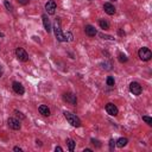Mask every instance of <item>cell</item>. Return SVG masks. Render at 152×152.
I'll list each match as a JSON object with an SVG mask.
<instances>
[{
	"instance_id": "obj_29",
	"label": "cell",
	"mask_w": 152,
	"mask_h": 152,
	"mask_svg": "<svg viewBox=\"0 0 152 152\" xmlns=\"http://www.w3.org/2000/svg\"><path fill=\"white\" fill-rule=\"evenodd\" d=\"M13 150H14V151H17V152H18V151H19V152H21V151H23V150H21V148H20L19 146H15V147H14Z\"/></svg>"
},
{
	"instance_id": "obj_16",
	"label": "cell",
	"mask_w": 152,
	"mask_h": 152,
	"mask_svg": "<svg viewBox=\"0 0 152 152\" xmlns=\"http://www.w3.org/2000/svg\"><path fill=\"white\" fill-rule=\"evenodd\" d=\"M66 145H68V148H69V151L70 152H72L74 150H75V146H76V142L72 140V139H66Z\"/></svg>"
},
{
	"instance_id": "obj_18",
	"label": "cell",
	"mask_w": 152,
	"mask_h": 152,
	"mask_svg": "<svg viewBox=\"0 0 152 152\" xmlns=\"http://www.w3.org/2000/svg\"><path fill=\"white\" fill-rule=\"evenodd\" d=\"M114 84H115L114 77H112V76H108V77H107V86H109V87H113Z\"/></svg>"
},
{
	"instance_id": "obj_26",
	"label": "cell",
	"mask_w": 152,
	"mask_h": 152,
	"mask_svg": "<svg viewBox=\"0 0 152 152\" xmlns=\"http://www.w3.org/2000/svg\"><path fill=\"white\" fill-rule=\"evenodd\" d=\"M14 113H15V115H17V116H19L20 119H25V116H24V115H23V114H21L20 112H18V110H15Z\"/></svg>"
},
{
	"instance_id": "obj_2",
	"label": "cell",
	"mask_w": 152,
	"mask_h": 152,
	"mask_svg": "<svg viewBox=\"0 0 152 152\" xmlns=\"http://www.w3.org/2000/svg\"><path fill=\"white\" fill-rule=\"evenodd\" d=\"M63 114H64L66 121H68L71 126H74V127H80V126L82 125L80 118H78L76 114H74V113H71V112H68V110H65Z\"/></svg>"
},
{
	"instance_id": "obj_25",
	"label": "cell",
	"mask_w": 152,
	"mask_h": 152,
	"mask_svg": "<svg viewBox=\"0 0 152 152\" xmlns=\"http://www.w3.org/2000/svg\"><path fill=\"white\" fill-rule=\"evenodd\" d=\"M90 141H91V142H93L94 145H96L97 147H100V146H101V144H100V141H99V140H96V139H91Z\"/></svg>"
},
{
	"instance_id": "obj_19",
	"label": "cell",
	"mask_w": 152,
	"mask_h": 152,
	"mask_svg": "<svg viewBox=\"0 0 152 152\" xmlns=\"http://www.w3.org/2000/svg\"><path fill=\"white\" fill-rule=\"evenodd\" d=\"M118 58H119V61H120L121 63H126V62H127V57H126V55H124V53H119V55H118Z\"/></svg>"
},
{
	"instance_id": "obj_27",
	"label": "cell",
	"mask_w": 152,
	"mask_h": 152,
	"mask_svg": "<svg viewBox=\"0 0 152 152\" xmlns=\"http://www.w3.org/2000/svg\"><path fill=\"white\" fill-rule=\"evenodd\" d=\"M18 2H19L20 5H26V4L28 2V0H18Z\"/></svg>"
},
{
	"instance_id": "obj_7",
	"label": "cell",
	"mask_w": 152,
	"mask_h": 152,
	"mask_svg": "<svg viewBox=\"0 0 152 152\" xmlns=\"http://www.w3.org/2000/svg\"><path fill=\"white\" fill-rule=\"evenodd\" d=\"M56 8H57V5L55 2V0H48V2L45 4V10L48 12V14H55L56 13Z\"/></svg>"
},
{
	"instance_id": "obj_11",
	"label": "cell",
	"mask_w": 152,
	"mask_h": 152,
	"mask_svg": "<svg viewBox=\"0 0 152 152\" xmlns=\"http://www.w3.org/2000/svg\"><path fill=\"white\" fill-rule=\"evenodd\" d=\"M84 32L89 37H95L97 34V31H96V28L93 25H86L84 26Z\"/></svg>"
},
{
	"instance_id": "obj_34",
	"label": "cell",
	"mask_w": 152,
	"mask_h": 152,
	"mask_svg": "<svg viewBox=\"0 0 152 152\" xmlns=\"http://www.w3.org/2000/svg\"><path fill=\"white\" fill-rule=\"evenodd\" d=\"M110 1H116V0H110Z\"/></svg>"
},
{
	"instance_id": "obj_4",
	"label": "cell",
	"mask_w": 152,
	"mask_h": 152,
	"mask_svg": "<svg viewBox=\"0 0 152 152\" xmlns=\"http://www.w3.org/2000/svg\"><path fill=\"white\" fill-rule=\"evenodd\" d=\"M15 56L20 62H27L28 61V53L23 48H17L15 49Z\"/></svg>"
},
{
	"instance_id": "obj_8",
	"label": "cell",
	"mask_w": 152,
	"mask_h": 152,
	"mask_svg": "<svg viewBox=\"0 0 152 152\" xmlns=\"http://www.w3.org/2000/svg\"><path fill=\"white\" fill-rule=\"evenodd\" d=\"M7 124H8L10 128H12V129H14V131L20 129V127H21L20 121H19L18 119H15V118H10V119L7 120Z\"/></svg>"
},
{
	"instance_id": "obj_9",
	"label": "cell",
	"mask_w": 152,
	"mask_h": 152,
	"mask_svg": "<svg viewBox=\"0 0 152 152\" xmlns=\"http://www.w3.org/2000/svg\"><path fill=\"white\" fill-rule=\"evenodd\" d=\"M106 112L109 114V115H112V116H115V115H118V113H119V109H118V107L114 104V103H107L106 104Z\"/></svg>"
},
{
	"instance_id": "obj_28",
	"label": "cell",
	"mask_w": 152,
	"mask_h": 152,
	"mask_svg": "<svg viewBox=\"0 0 152 152\" xmlns=\"http://www.w3.org/2000/svg\"><path fill=\"white\" fill-rule=\"evenodd\" d=\"M55 151H56V152H62L63 148H62L61 146H56V147H55Z\"/></svg>"
},
{
	"instance_id": "obj_14",
	"label": "cell",
	"mask_w": 152,
	"mask_h": 152,
	"mask_svg": "<svg viewBox=\"0 0 152 152\" xmlns=\"http://www.w3.org/2000/svg\"><path fill=\"white\" fill-rule=\"evenodd\" d=\"M38 110H39V113H40L42 115H44V116H49V115L51 114L50 108H49L48 106H45V104H40V106L38 107Z\"/></svg>"
},
{
	"instance_id": "obj_21",
	"label": "cell",
	"mask_w": 152,
	"mask_h": 152,
	"mask_svg": "<svg viewBox=\"0 0 152 152\" xmlns=\"http://www.w3.org/2000/svg\"><path fill=\"white\" fill-rule=\"evenodd\" d=\"M4 5H5V7H6L10 12H13V7H12V5L8 2V0H5V1H4Z\"/></svg>"
},
{
	"instance_id": "obj_15",
	"label": "cell",
	"mask_w": 152,
	"mask_h": 152,
	"mask_svg": "<svg viewBox=\"0 0 152 152\" xmlns=\"http://www.w3.org/2000/svg\"><path fill=\"white\" fill-rule=\"evenodd\" d=\"M127 142H128L127 138H119L118 141H115V145H116L118 147H125V146L127 145Z\"/></svg>"
},
{
	"instance_id": "obj_13",
	"label": "cell",
	"mask_w": 152,
	"mask_h": 152,
	"mask_svg": "<svg viewBox=\"0 0 152 152\" xmlns=\"http://www.w3.org/2000/svg\"><path fill=\"white\" fill-rule=\"evenodd\" d=\"M42 19H43V25H44V28L46 32H51V23H50V19L48 18L46 14H43L42 15Z\"/></svg>"
},
{
	"instance_id": "obj_1",
	"label": "cell",
	"mask_w": 152,
	"mask_h": 152,
	"mask_svg": "<svg viewBox=\"0 0 152 152\" xmlns=\"http://www.w3.org/2000/svg\"><path fill=\"white\" fill-rule=\"evenodd\" d=\"M52 28H53L55 36H56V38H57L58 42H72V40H74V36H72L71 32H62L58 18L56 19V21H55Z\"/></svg>"
},
{
	"instance_id": "obj_6",
	"label": "cell",
	"mask_w": 152,
	"mask_h": 152,
	"mask_svg": "<svg viewBox=\"0 0 152 152\" xmlns=\"http://www.w3.org/2000/svg\"><path fill=\"white\" fill-rule=\"evenodd\" d=\"M129 91H131L133 95L138 96V95L141 94L142 88H141V86H140L138 82H131V84H129Z\"/></svg>"
},
{
	"instance_id": "obj_32",
	"label": "cell",
	"mask_w": 152,
	"mask_h": 152,
	"mask_svg": "<svg viewBox=\"0 0 152 152\" xmlns=\"http://www.w3.org/2000/svg\"><path fill=\"white\" fill-rule=\"evenodd\" d=\"M2 76V68H1V65H0V77Z\"/></svg>"
},
{
	"instance_id": "obj_5",
	"label": "cell",
	"mask_w": 152,
	"mask_h": 152,
	"mask_svg": "<svg viewBox=\"0 0 152 152\" xmlns=\"http://www.w3.org/2000/svg\"><path fill=\"white\" fill-rule=\"evenodd\" d=\"M63 100L65 102H68L69 104H71V106H75L77 103V97L74 93H64L63 94Z\"/></svg>"
},
{
	"instance_id": "obj_10",
	"label": "cell",
	"mask_w": 152,
	"mask_h": 152,
	"mask_svg": "<svg viewBox=\"0 0 152 152\" xmlns=\"http://www.w3.org/2000/svg\"><path fill=\"white\" fill-rule=\"evenodd\" d=\"M12 88H13V90H14V93L15 94H18V95H23L24 93H25V89H24V87H23V84L21 83H19V82H13L12 83Z\"/></svg>"
},
{
	"instance_id": "obj_33",
	"label": "cell",
	"mask_w": 152,
	"mask_h": 152,
	"mask_svg": "<svg viewBox=\"0 0 152 152\" xmlns=\"http://www.w3.org/2000/svg\"><path fill=\"white\" fill-rule=\"evenodd\" d=\"M0 37H4V33L2 32H0Z\"/></svg>"
},
{
	"instance_id": "obj_3",
	"label": "cell",
	"mask_w": 152,
	"mask_h": 152,
	"mask_svg": "<svg viewBox=\"0 0 152 152\" xmlns=\"http://www.w3.org/2000/svg\"><path fill=\"white\" fill-rule=\"evenodd\" d=\"M138 56H139V58H140L141 61L147 62V61L151 59V57H152V52H151V50H150L148 48L142 46V48L139 49V51H138Z\"/></svg>"
},
{
	"instance_id": "obj_30",
	"label": "cell",
	"mask_w": 152,
	"mask_h": 152,
	"mask_svg": "<svg viewBox=\"0 0 152 152\" xmlns=\"http://www.w3.org/2000/svg\"><path fill=\"white\" fill-rule=\"evenodd\" d=\"M91 151H93L91 148H84V150H83V152H91Z\"/></svg>"
},
{
	"instance_id": "obj_22",
	"label": "cell",
	"mask_w": 152,
	"mask_h": 152,
	"mask_svg": "<svg viewBox=\"0 0 152 152\" xmlns=\"http://www.w3.org/2000/svg\"><path fill=\"white\" fill-rule=\"evenodd\" d=\"M101 65H102V68H103L104 70H110V69H112V68H110L112 64H110L109 62H104V63H102Z\"/></svg>"
},
{
	"instance_id": "obj_24",
	"label": "cell",
	"mask_w": 152,
	"mask_h": 152,
	"mask_svg": "<svg viewBox=\"0 0 152 152\" xmlns=\"http://www.w3.org/2000/svg\"><path fill=\"white\" fill-rule=\"evenodd\" d=\"M100 37H101V38H103V39H109V40H114V38H113L112 36H104V34L100 33Z\"/></svg>"
},
{
	"instance_id": "obj_17",
	"label": "cell",
	"mask_w": 152,
	"mask_h": 152,
	"mask_svg": "<svg viewBox=\"0 0 152 152\" xmlns=\"http://www.w3.org/2000/svg\"><path fill=\"white\" fill-rule=\"evenodd\" d=\"M99 25H100V27L103 28V30H108V28H109V24H108V21H106L104 19H100V20H99Z\"/></svg>"
},
{
	"instance_id": "obj_23",
	"label": "cell",
	"mask_w": 152,
	"mask_h": 152,
	"mask_svg": "<svg viewBox=\"0 0 152 152\" xmlns=\"http://www.w3.org/2000/svg\"><path fill=\"white\" fill-rule=\"evenodd\" d=\"M114 147H115V141H114V139H110L109 140V148H110V151H113Z\"/></svg>"
},
{
	"instance_id": "obj_31",
	"label": "cell",
	"mask_w": 152,
	"mask_h": 152,
	"mask_svg": "<svg viewBox=\"0 0 152 152\" xmlns=\"http://www.w3.org/2000/svg\"><path fill=\"white\" fill-rule=\"evenodd\" d=\"M119 34H121V36L124 34L125 36V32H122V30H119Z\"/></svg>"
},
{
	"instance_id": "obj_12",
	"label": "cell",
	"mask_w": 152,
	"mask_h": 152,
	"mask_svg": "<svg viewBox=\"0 0 152 152\" xmlns=\"http://www.w3.org/2000/svg\"><path fill=\"white\" fill-rule=\"evenodd\" d=\"M103 10H104V12H106L107 14H109V15H113V14H115V12H116L115 7H114L110 2L103 4Z\"/></svg>"
},
{
	"instance_id": "obj_20",
	"label": "cell",
	"mask_w": 152,
	"mask_h": 152,
	"mask_svg": "<svg viewBox=\"0 0 152 152\" xmlns=\"http://www.w3.org/2000/svg\"><path fill=\"white\" fill-rule=\"evenodd\" d=\"M142 120L148 125V126H152V119L150 118V116H147V115H144L142 116Z\"/></svg>"
}]
</instances>
